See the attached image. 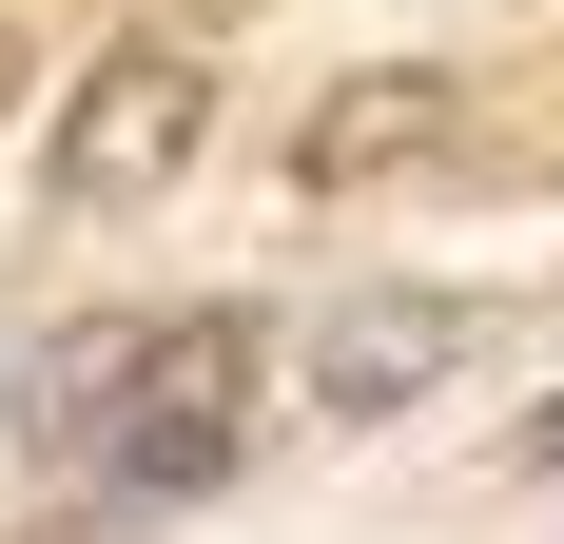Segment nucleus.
Here are the masks:
<instances>
[{"label":"nucleus","mask_w":564,"mask_h":544,"mask_svg":"<svg viewBox=\"0 0 564 544\" xmlns=\"http://www.w3.org/2000/svg\"><path fill=\"white\" fill-rule=\"evenodd\" d=\"M195 156V78H175V58H117L98 98L58 117V175H78V195H137V175H175Z\"/></svg>","instance_id":"f257e3e1"},{"label":"nucleus","mask_w":564,"mask_h":544,"mask_svg":"<svg viewBox=\"0 0 564 544\" xmlns=\"http://www.w3.org/2000/svg\"><path fill=\"white\" fill-rule=\"evenodd\" d=\"M448 350H467L448 312H332V350H312V389H332V409H390V389H429Z\"/></svg>","instance_id":"f03ea898"},{"label":"nucleus","mask_w":564,"mask_h":544,"mask_svg":"<svg viewBox=\"0 0 564 544\" xmlns=\"http://www.w3.org/2000/svg\"><path fill=\"white\" fill-rule=\"evenodd\" d=\"M429 98H448V78H350V117H312V175H370V156H409V137H429Z\"/></svg>","instance_id":"7ed1b4c3"},{"label":"nucleus","mask_w":564,"mask_h":544,"mask_svg":"<svg viewBox=\"0 0 564 544\" xmlns=\"http://www.w3.org/2000/svg\"><path fill=\"white\" fill-rule=\"evenodd\" d=\"M525 467H564V409H545V428H525Z\"/></svg>","instance_id":"20e7f679"}]
</instances>
